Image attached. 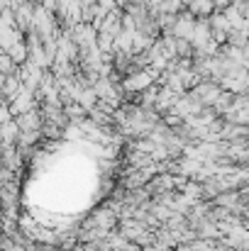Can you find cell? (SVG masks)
<instances>
[{
	"label": "cell",
	"mask_w": 249,
	"mask_h": 251,
	"mask_svg": "<svg viewBox=\"0 0 249 251\" xmlns=\"http://www.w3.org/2000/svg\"><path fill=\"white\" fill-rule=\"evenodd\" d=\"M191 10L198 12V15H208L213 10V0H193L191 2Z\"/></svg>",
	"instance_id": "6da1fadb"
}]
</instances>
